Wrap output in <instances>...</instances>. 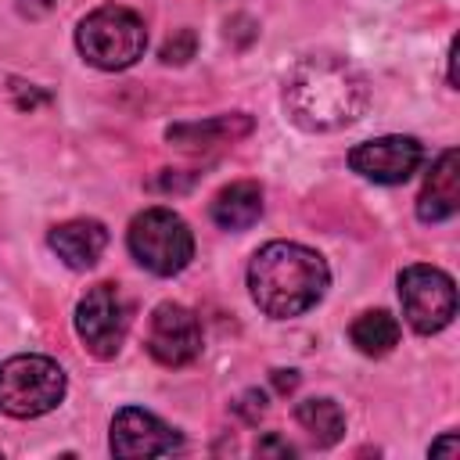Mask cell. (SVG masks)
I'll return each instance as SVG.
<instances>
[{
  "mask_svg": "<svg viewBox=\"0 0 460 460\" xmlns=\"http://www.w3.org/2000/svg\"><path fill=\"white\" fill-rule=\"evenodd\" d=\"M50 248L58 252V259L72 270H90L104 248H108V230L97 219H68L61 226L50 230Z\"/></svg>",
  "mask_w": 460,
  "mask_h": 460,
  "instance_id": "cell-12",
  "label": "cell"
},
{
  "mask_svg": "<svg viewBox=\"0 0 460 460\" xmlns=\"http://www.w3.org/2000/svg\"><path fill=\"white\" fill-rule=\"evenodd\" d=\"M262 216V190L252 180H237L212 198V219L223 230H248Z\"/></svg>",
  "mask_w": 460,
  "mask_h": 460,
  "instance_id": "cell-14",
  "label": "cell"
},
{
  "mask_svg": "<svg viewBox=\"0 0 460 460\" xmlns=\"http://www.w3.org/2000/svg\"><path fill=\"white\" fill-rule=\"evenodd\" d=\"M248 133H252V115H244V111L216 115V119H205V122H180V126H169L165 129L169 144H176L183 151L223 147V144H234V140H241Z\"/></svg>",
  "mask_w": 460,
  "mask_h": 460,
  "instance_id": "cell-13",
  "label": "cell"
},
{
  "mask_svg": "<svg viewBox=\"0 0 460 460\" xmlns=\"http://www.w3.org/2000/svg\"><path fill=\"white\" fill-rule=\"evenodd\" d=\"M129 331V305L115 284H93L75 305V334L90 356L111 359L119 356Z\"/></svg>",
  "mask_w": 460,
  "mask_h": 460,
  "instance_id": "cell-7",
  "label": "cell"
},
{
  "mask_svg": "<svg viewBox=\"0 0 460 460\" xmlns=\"http://www.w3.org/2000/svg\"><path fill=\"white\" fill-rule=\"evenodd\" d=\"M428 453H431V456H442V453H446V456H456V453H460V438H456V431H446L438 442H431Z\"/></svg>",
  "mask_w": 460,
  "mask_h": 460,
  "instance_id": "cell-20",
  "label": "cell"
},
{
  "mask_svg": "<svg viewBox=\"0 0 460 460\" xmlns=\"http://www.w3.org/2000/svg\"><path fill=\"white\" fill-rule=\"evenodd\" d=\"M255 453H259V456H270V453H277V456H295V446L284 442L280 435H266V438L255 446Z\"/></svg>",
  "mask_w": 460,
  "mask_h": 460,
  "instance_id": "cell-19",
  "label": "cell"
},
{
  "mask_svg": "<svg viewBox=\"0 0 460 460\" xmlns=\"http://www.w3.org/2000/svg\"><path fill=\"white\" fill-rule=\"evenodd\" d=\"M424 162V147L413 137H377L349 151V165L374 183H406Z\"/></svg>",
  "mask_w": 460,
  "mask_h": 460,
  "instance_id": "cell-9",
  "label": "cell"
},
{
  "mask_svg": "<svg viewBox=\"0 0 460 460\" xmlns=\"http://www.w3.org/2000/svg\"><path fill=\"white\" fill-rule=\"evenodd\" d=\"M327 284H331V270L323 255L295 241H270L248 262L252 302L273 320L302 316L323 298Z\"/></svg>",
  "mask_w": 460,
  "mask_h": 460,
  "instance_id": "cell-2",
  "label": "cell"
},
{
  "mask_svg": "<svg viewBox=\"0 0 460 460\" xmlns=\"http://www.w3.org/2000/svg\"><path fill=\"white\" fill-rule=\"evenodd\" d=\"M460 208V155L449 147L431 165L424 190L417 198V216L424 223H442Z\"/></svg>",
  "mask_w": 460,
  "mask_h": 460,
  "instance_id": "cell-11",
  "label": "cell"
},
{
  "mask_svg": "<svg viewBox=\"0 0 460 460\" xmlns=\"http://www.w3.org/2000/svg\"><path fill=\"white\" fill-rule=\"evenodd\" d=\"M273 381H277V388H280V392H291L298 377H295V370H277V374H273Z\"/></svg>",
  "mask_w": 460,
  "mask_h": 460,
  "instance_id": "cell-21",
  "label": "cell"
},
{
  "mask_svg": "<svg viewBox=\"0 0 460 460\" xmlns=\"http://www.w3.org/2000/svg\"><path fill=\"white\" fill-rule=\"evenodd\" d=\"M194 47H198L194 32H190V29H180V32H172V36L162 43V61H165V65H183L187 58H194Z\"/></svg>",
  "mask_w": 460,
  "mask_h": 460,
  "instance_id": "cell-17",
  "label": "cell"
},
{
  "mask_svg": "<svg viewBox=\"0 0 460 460\" xmlns=\"http://www.w3.org/2000/svg\"><path fill=\"white\" fill-rule=\"evenodd\" d=\"M126 241H129L133 259L155 277H172L194 259L190 226L172 208H162V205L144 208L140 216H133Z\"/></svg>",
  "mask_w": 460,
  "mask_h": 460,
  "instance_id": "cell-4",
  "label": "cell"
},
{
  "mask_svg": "<svg viewBox=\"0 0 460 460\" xmlns=\"http://www.w3.org/2000/svg\"><path fill=\"white\" fill-rule=\"evenodd\" d=\"M349 338L363 356H388L399 345V320L385 309L359 313L349 327Z\"/></svg>",
  "mask_w": 460,
  "mask_h": 460,
  "instance_id": "cell-15",
  "label": "cell"
},
{
  "mask_svg": "<svg viewBox=\"0 0 460 460\" xmlns=\"http://www.w3.org/2000/svg\"><path fill=\"white\" fill-rule=\"evenodd\" d=\"M111 453L122 460H137V456H169L172 449H180V435L158 420L147 410L126 406L111 417V438H108Z\"/></svg>",
  "mask_w": 460,
  "mask_h": 460,
  "instance_id": "cell-10",
  "label": "cell"
},
{
  "mask_svg": "<svg viewBox=\"0 0 460 460\" xmlns=\"http://www.w3.org/2000/svg\"><path fill=\"white\" fill-rule=\"evenodd\" d=\"M65 399V370L47 356H11L0 363V413L29 420Z\"/></svg>",
  "mask_w": 460,
  "mask_h": 460,
  "instance_id": "cell-5",
  "label": "cell"
},
{
  "mask_svg": "<svg viewBox=\"0 0 460 460\" xmlns=\"http://www.w3.org/2000/svg\"><path fill=\"white\" fill-rule=\"evenodd\" d=\"M370 101L363 72L338 54H309L284 79L288 119L309 133H327L356 122Z\"/></svg>",
  "mask_w": 460,
  "mask_h": 460,
  "instance_id": "cell-1",
  "label": "cell"
},
{
  "mask_svg": "<svg viewBox=\"0 0 460 460\" xmlns=\"http://www.w3.org/2000/svg\"><path fill=\"white\" fill-rule=\"evenodd\" d=\"M75 47H79L83 61H90L93 68L122 72L137 58H144L147 29H144V18L137 11L119 7V4H104L79 22Z\"/></svg>",
  "mask_w": 460,
  "mask_h": 460,
  "instance_id": "cell-3",
  "label": "cell"
},
{
  "mask_svg": "<svg viewBox=\"0 0 460 460\" xmlns=\"http://www.w3.org/2000/svg\"><path fill=\"white\" fill-rule=\"evenodd\" d=\"M147 352L162 367H187L201 352V327L198 316L180 302H162L147 323Z\"/></svg>",
  "mask_w": 460,
  "mask_h": 460,
  "instance_id": "cell-8",
  "label": "cell"
},
{
  "mask_svg": "<svg viewBox=\"0 0 460 460\" xmlns=\"http://www.w3.org/2000/svg\"><path fill=\"white\" fill-rule=\"evenodd\" d=\"M295 417L316 446H334L345 435V417L334 399H302L295 406Z\"/></svg>",
  "mask_w": 460,
  "mask_h": 460,
  "instance_id": "cell-16",
  "label": "cell"
},
{
  "mask_svg": "<svg viewBox=\"0 0 460 460\" xmlns=\"http://www.w3.org/2000/svg\"><path fill=\"white\" fill-rule=\"evenodd\" d=\"M399 302L402 316L417 334H438L456 316V288L453 277L435 266H406L399 273Z\"/></svg>",
  "mask_w": 460,
  "mask_h": 460,
  "instance_id": "cell-6",
  "label": "cell"
},
{
  "mask_svg": "<svg viewBox=\"0 0 460 460\" xmlns=\"http://www.w3.org/2000/svg\"><path fill=\"white\" fill-rule=\"evenodd\" d=\"M237 410H241L248 420H259V417L266 413V395H262V392H244L241 402H237Z\"/></svg>",
  "mask_w": 460,
  "mask_h": 460,
  "instance_id": "cell-18",
  "label": "cell"
}]
</instances>
